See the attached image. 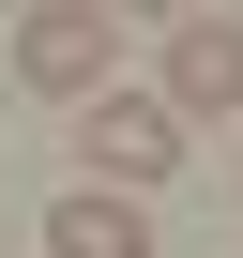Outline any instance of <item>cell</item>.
I'll return each instance as SVG.
<instances>
[{
  "label": "cell",
  "mask_w": 243,
  "mask_h": 258,
  "mask_svg": "<svg viewBox=\"0 0 243 258\" xmlns=\"http://www.w3.org/2000/svg\"><path fill=\"white\" fill-rule=\"evenodd\" d=\"M106 61H122V16H106V0H16V76L46 106H91Z\"/></svg>",
  "instance_id": "6da1fadb"
},
{
  "label": "cell",
  "mask_w": 243,
  "mask_h": 258,
  "mask_svg": "<svg viewBox=\"0 0 243 258\" xmlns=\"http://www.w3.org/2000/svg\"><path fill=\"white\" fill-rule=\"evenodd\" d=\"M76 152H91L106 198H152V182L183 167V121H167V91H91V106H76Z\"/></svg>",
  "instance_id": "7a4b0ae2"
},
{
  "label": "cell",
  "mask_w": 243,
  "mask_h": 258,
  "mask_svg": "<svg viewBox=\"0 0 243 258\" xmlns=\"http://www.w3.org/2000/svg\"><path fill=\"white\" fill-rule=\"evenodd\" d=\"M243 106V31L228 16H183L167 31V121H228Z\"/></svg>",
  "instance_id": "3957f363"
},
{
  "label": "cell",
  "mask_w": 243,
  "mask_h": 258,
  "mask_svg": "<svg viewBox=\"0 0 243 258\" xmlns=\"http://www.w3.org/2000/svg\"><path fill=\"white\" fill-rule=\"evenodd\" d=\"M46 258H152V213L106 198V182H76V198H46Z\"/></svg>",
  "instance_id": "277c9868"
},
{
  "label": "cell",
  "mask_w": 243,
  "mask_h": 258,
  "mask_svg": "<svg viewBox=\"0 0 243 258\" xmlns=\"http://www.w3.org/2000/svg\"><path fill=\"white\" fill-rule=\"evenodd\" d=\"M106 16H198V0H106Z\"/></svg>",
  "instance_id": "5b68a950"
},
{
  "label": "cell",
  "mask_w": 243,
  "mask_h": 258,
  "mask_svg": "<svg viewBox=\"0 0 243 258\" xmlns=\"http://www.w3.org/2000/svg\"><path fill=\"white\" fill-rule=\"evenodd\" d=\"M0 31H16V0H0Z\"/></svg>",
  "instance_id": "8992f818"
},
{
  "label": "cell",
  "mask_w": 243,
  "mask_h": 258,
  "mask_svg": "<svg viewBox=\"0 0 243 258\" xmlns=\"http://www.w3.org/2000/svg\"><path fill=\"white\" fill-rule=\"evenodd\" d=\"M228 198H243V167H228Z\"/></svg>",
  "instance_id": "52a82bcc"
}]
</instances>
